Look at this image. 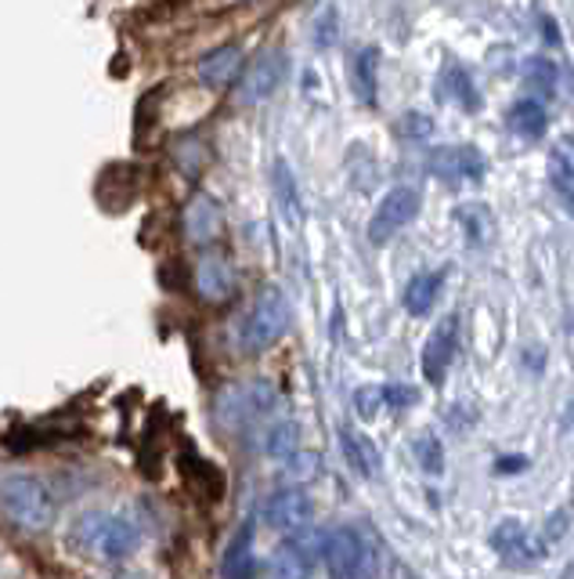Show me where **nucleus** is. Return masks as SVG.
I'll list each match as a JSON object with an SVG mask.
<instances>
[{
    "instance_id": "f257e3e1",
    "label": "nucleus",
    "mask_w": 574,
    "mask_h": 579,
    "mask_svg": "<svg viewBox=\"0 0 574 579\" xmlns=\"http://www.w3.org/2000/svg\"><path fill=\"white\" fill-rule=\"evenodd\" d=\"M0 514H4L19 533L41 536L58 522V503L41 478L8 475L4 482H0Z\"/></svg>"
},
{
    "instance_id": "f03ea898",
    "label": "nucleus",
    "mask_w": 574,
    "mask_h": 579,
    "mask_svg": "<svg viewBox=\"0 0 574 579\" xmlns=\"http://www.w3.org/2000/svg\"><path fill=\"white\" fill-rule=\"evenodd\" d=\"M69 547L80 554V558H94L105 565H116L123 558H131L137 547V528L127 519H116V514H80L77 525L69 533Z\"/></svg>"
},
{
    "instance_id": "7ed1b4c3",
    "label": "nucleus",
    "mask_w": 574,
    "mask_h": 579,
    "mask_svg": "<svg viewBox=\"0 0 574 579\" xmlns=\"http://www.w3.org/2000/svg\"><path fill=\"white\" fill-rule=\"evenodd\" d=\"M290 319H293L290 298H285L279 287H265L257 293L254 308H249L246 319H243V330H239L243 352H249V355L268 352L271 344H279L285 337Z\"/></svg>"
},
{
    "instance_id": "20e7f679",
    "label": "nucleus",
    "mask_w": 574,
    "mask_h": 579,
    "mask_svg": "<svg viewBox=\"0 0 574 579\" xmlns=\"http://www.w3.org/2000/svg\"><path fill=\"white\" fill-rule=\"evenodd\" d=\"M318 558L326 561L333 579H372V572H376V554H372L369 539L351 525L322 533Z\"/></svg>"
},
{
    "instance_id": "39448f33",
    "label": "nucleus",
    "mask_w": 574,
    "mask_h": 579,
    "mask_svg": "<svg viewBox=\"0 0 574 579\" xmlns=\"http://www.w3.org/2000/svg\"><path fill=\"white\" fill-rule=\"evenodd\" d=\"M488 544H492V550L498 554V558H503L506 565H514V569H534V565H542L545 554H549L545 539L539 533H531V528L524 522H517V519L498 522L492 528Z\"/></svg>"
},
{
    "instance_id": "423d86ee",
    "label": "nucleus",
    "mask_w": 574,
    "mask_h": 579,
    "mask_svg": "<svg viewBox=\"0 0 574 579\" xmlns=\"http://www.w3.org/2000/svg\"><path fill=\"white\" fill-rule=\"evenodd\" d=\"M322 554V533H307V528H296L293 539L274 547L271 561H268V579H311Z\"/></svg>"
},
{
    "instance_id": "0eeeda50",
    "label": "nucleus",
    "mask_w": 574,
    "mask_h": 579,
    "mask_svg": "<svg viewBox=\"0 0 574 579\" xmlns=\"http://www.w3.org/2000/svg\"><path fill=\"white\" fill-rule=\"evenodd\" d=\"M419 203H423L419 192L408 189V185H397V189L386 192L380 200V207H376V214H372V221H369V243L372 246L391 243L397 232L408 225V221H416Z\"/></svg>"
},
{
    "instance_id": "6e6552de",
    "label": "nucleus",
    "mask_w": 574,
    "mask_h": 579,
    "mask_svg": "<svg viewBox=\"0 0 574 579\" xmlns=\"http://www.w3.org/2000/svg\"><path fill=\"white\" fill-rule=\"evenodd\" d=\"M239 80V88H235V102L239 105H260V102H268V98L282 88V80H285V55L282 52H265L260 55L254 66H249L243 77H235Z\"/></svg>"
},
{
    "instance_id": "1a4fd4ad",
    "label": "nucleus",
    "mask_w": 574,
    "mask_h": 579,
    "mask_svg": "<svg viewBox=\"0 0 574 579\" xmlns=\"http://www.w3.org/2000/svg\"><path fill=\"white\" fill-rule=\"evenodd\" d=\"M274 405V388L265 385V380H249V385H239L232 391H224L217 402V416L228 427H243L257 416H265Z\"/></svg>"
},
{
    "instance_id": "9d476101",
    "label": "nucleus",
    "mask_w": 574,
    "mask_h": 579,
    "mask_svg": "<svg viewBox=\"0 0 574 579\" xmlns=\"http://www.w3.org/2000/svg\"><path fill=\"white\" fill-rule=\"evenodd\" d=\"M137 192H142V170H137L134 164L105 167L102 178H98V185H94L98 203H102V211H109V214L131 211V203L137 200Z\"/></svg>"
},
{
    "instance_id": "9b49d317",
    "label": "nucleus",
    "mask_w": 574,
    "mask_h": 579,
    "mask_svg": "<svg viewBox=\"0 0 574 579\" xmlns=\"http://www.w3.org/2000/svg\"><path fill=\"white\" fill-rule=\"evenodd\" d=\"M455 352H459V315H444L427 337V348H423V377L430 385H444V374L452 366Z\"/></svg>"
},
{
    "instance_id": "f8f14e48",
    "label": "nucleus",
    "mask_w": 574,
    "mask_h": 579,
    "mask_svg": "<svg viewBox=\"0 0 574 579\" xmlns=\"http://www.w3.org/2000/svg\"><path fill=\"white\" fill-rule=\"evenodd\" d=\"M315 519V503L304 489H279L274 497L265 503V522L279 533H296V528H307Z\"/></svg>"
},
{
    "instance_id": "ddd939ff",
    "label": "nucleus",
    "mask_w": 574,
    "mask_h": 579,
    "mask_svg": "<svg viewBox=\"0 0 574 579\" xmlns=\"http://www.w3.org/2000/svg\"><path fill=\"white\" fill-rule=\"evenodd\" d=\"M195 290L206 304H224L235 293V268L228 261V254L210 250L199 257L195 265Z\"/></svg>"
},
{
    "instance_id": "4468645a",
    "label": "nucleus",
    "mask_w": 574,
    "mask_h": 579,
    "mask_svg": "<svg viewBox=\"0 0 574 579\" xmlns=\"http://www.w3.org/2000/svg\"><path fill=\"white\" fill-rule=\"evenodd\" d=\"M181 229H184V236H189V243H199V246L214 243L221 236V229H224L221 203L214 200V196H206V192L192 196V200L184 203V211H181Z\"/></svg>"
},
{
    "instance_id": "2eb2a0df",
    "label": "nucleus",
    "mask_w": 574,
    "mask_h": 579,
    "mask_svg": "<svg viewBox=\"0 0 574 579\" xmlns=\"http://www.w3.org/2000/svg\"><path fill=\"white\" fill-rule=\"evenodd\" d=\"M257 525L254 522H243L239 533L232 536L228 550L221 558V579H254L257 576Z\"/></svg>"
},
{
    "instance_id": "dca6fc26",
    "label": "nucleus",
    "mask_w": 574,
    "mask_h": 579,
    "mask_svg": "<svg viewBox=\"0 0 574 579\" xmlns=\"http://www.w3.org/2000/svg\"><path fill=\"white\" fill-rule=\"evenodd\" d=\"M430 167H434V175L444 178V181H477V178H484L481 153L463 149V145H455V149H438L430 156Z\"/></svg>"
},
{
    "instance_id": "f3484780",
    "label": "nucleus",
    "mask_w": 574,
    "mask_h": 579,
    "mask_svg": "<svg viewBox=\"0 0 574 579\" xmlns=\"http://www.w3.org/2000/svg\"><path fill=\"white\" fill-rule=\"evenodd\" d=\"M239 66H243V47L224 44L199 62V80L210 83V88H228V83L239 77Z\"/></svg>"
},
{
    "instance_id": "a211bd4d",
    "label": "nucleus",
    "mask_w": 574,
    "mask_h": 579,
    "mask_svg": "<svg viewBox=\"0 0 574 579\" xmlns=\"http://www.w3.org/2000/svg\"><path fill=\"white\" fill-rule=\"evenodd\" d=\"M340 446H344L347 464H351L361 478H376L380 475V449H376V442H372L369 435L344 427L340 431Z\"/></svg>"
},
{
    "instance_id": "6ab92c4d",
    "label": "nucleus",
    "mask_w": 574,
    "mask_h": 579,
    "mask_svg": "<svg viewBox=\"0 0 574 579\" xmlns=\"http://www.w3.org/2000/svg\"><path fill=\"white\" fill-rule=\"evenodd\" d=\"M506 127L517 134V138H542L549 127V113L539 98H520L514 109L506 113Z\"/></svg>"
},
{
    "instance_id": "aec40b11",
    "label": "nucleus",
    "mask_w": 574,
    "mask_h": 579,
    "mask_svg": "<svg viewBox=\"0 0 574 579\" xmlns=\"http://www.w3.org/2000/svg\"><path fill=\"white\" fill-rule=\"evenodd\" d=\"M271 185H274V200H279L285 221H293V225H301V189H296V175L293 167L285 164V159H274L271 167Z\"/></svg>"
},
{
    "instance_id": "412c9836",
    "label": "nucleus",
    "mask_w": 574,
    "mask_h": 579,
    "mask_svg": "<svg viewBox=\"0 0 574 579\" xmlns=\"http://www.w3.org/2000/svg\"><path fill=\"white\" fill-rule=\"evenodd\" d=\"M354 94L361 105L376 102V73H380V52L376 47H361L354 58Z\"/></svg>"
},
{
    "instance_id": "4be33fe9",
    "label": "nucleus",
    "mask_w": 574,
    "mask_h": 579,
    "mask_svg": "<svg viewBox=\"0 0 574 579\" xmlns=\"http://www.w3.org/2000/svg\"><path fill=\"white\" fill-rule=\"evenodd\" d=\"M441 293V272H419L405 287V308L412 315H427Z\"/></svg>"
},
{
    "instance_id": "5701e85b",
    "label": "nucleus",
    "mask_w": 574,
    "mask_h": 579,
    "mask_svg": "<svg viewBox=\"0 0 574 579\" xmlns=\"http://www.w3.org/2000/svg\"><path fill=\"white\" fill-rule=\"evenodd\" d=\"M549 181H553V192L560 196V203L571 207V200H574V167H571L567 145L549 156Z\"/></svg>"
},
{
    "instance_id": "b1692460",
    "label": "nucleus",
    "mask_w": 574,
    "mask_h": 579,
    "mask_svg": "<svg viewBox=\"0 0 574 579\" xmlns=\"http://www.w3.org/2000/svg\"><path fill=\"white\" fill-rule=\"evenodd\" d=\"M301 449V424H293V421H282V424H274L268 431V438H265V453L274 460H285L290 453Z\"/></svg>"
},
{
    "instance_id": "393cba45",
    "label": "nucleus",
    "mask_w": 574,
    "mask_h": 579,
    "mask_svg": "<svg viewBox=\"0 0 574 579\" xmlns=\"http://www.w3.org/2000/svg\"><path fill=\"white\" fill-rule=\"evenodd\" d=\"M524 73H528V83L539 94H545V98H553L556 91H560V69H556V62L553 58H528L524 62Z\"/></svg>"
},
{
    "instance_id": "a878e982",
    "label": "nucleus",
    "mask_w": 574,
    "mask_h": 579,
    "mask_svg": "<svg viewBox=\"0 0 574 579\" xmlns=\"http://www.w3.org/2000/svg\"><path fill=\"white\" fill-rule=\"evenodd\" d=\"M412 453H416V460L427 475L444 471V446H441L438 435H430V431H423V435L412 442Z\"/></svg>"
},
{
    "instance_id": "bb28decb",
    "label": "nucleus",
    "mask_w": 574,
    "mask_h": 579,
    "mask_svg": "<svg viewBox=\"0 0 574 579\" xmlns=\"http://www.w3.org/2000/svg\"><path fill=\"white\" fill-rule=\"evenodd\" d=\"M206 145L199 138H181L173 145V159H178V167H184V175H199L206 167Z\"/></svg>"
},
{
    "instance_id": "cd10ccee",
    "label": "nucleus",
    "mask_w": 574,
    "mask_h": 579,
    "mask_svg": "<svg viewBox=\"0 0 574 579\" xmlns=\"http://www.w3.org/2000/svg\"><path fill=\"white\" fill-rule=\"evenodd\" d=\"M354 410H358L361 421H376L380 410H386V402H383V388H380V385L358 388V391H354Z\"/></svg>"
},
{
    "instance_id": "c85d7f7f",
    "label": "nucleus",
    "mask_w": 574,
    "mask_h": 579,
    "mask_svg": "<svg viewBox=\"0 0 574 579\" xmlns=\"http://www.w3.org/2000/svg\"><path fill=\"white\" fill-rule=\"evenodd\" d=\"M285 460H290V467H285V475L296 478V482H311V478L318 475V464H322L318 453H301V449L290 453Z\"/></svg>"
},
{
    "instance_id": "c756f323",
    "label": "nucleus",
    "mask_w": 574,
    "mask_h": 579,
    "mask_svg": "<svg viewBox=\"0 0 574 579\" xmlns=\"http://www.w3.org/2000/svg\"><path fill=\"white\" fill-rule=\"evenodd\" d=\"M444 88L452 91V94H455V98H459V102H463V105L477 109V102H481V98H477V91H473V83H470V77H466L463 69H452V73H448V83H444Z\"/></svg>"
},
{
    "instance_id": "7c9ffc66",
    "label": "nucleus",
    "mask_w": 574,
    "mask_h": 579,
    "mask_svg": "<svg viewBox=\"0 0 574 579\" xmlns=\"http://www.w3.org/2000/svg\"><path fill=\"white\" fill-rule=\"evenodd\" d=\"M419 399L416 388H405V385H386L383 388V402L391 405V410H405V405H412Z\"/></svg>"
},
{
    "instance_id": "2f4dec72",
    "label": "nucleus",
    "mask_w": 574,
    "mask_h": 579,
    "mask_svg": "<svg viewBox=\"0 0 574 579\" xmlns=\"http://www.w3.org/2000/svg\"><path fill=\"white\" fill-rule=\"evenodd\" d=\"M567 522H571V511L560 508L556 514H549V519H545V528H542L539 536L545 539V544H556V539L567 533Z\"/></svg>"
},
{
    "instance_id": "473e14b6",
    "label": "nucleus",
    "mask_w": 574,
    "mask_h": 579,
    "mask_svg": "<svg viewBox=\"0 0 574 579\" xmlns=\"http://www.w3.org/2000/svg\"><path fill=\"white\" fill-rule=\"evenodd\" d=\"M340 15H336V8H329L326 15L318 19V26H315V41L322 44V47H329L333 41H336V33H340V22H336Z\"/></svg>"
},
{
    "instance_id": "72a5a7b5",
    "label": "nucleus",
    "mask_w": 574,
    "mask_h": 579,
    "mask_svg": "<svg viewBox=\"0 0 574 579\" xmlns=\"http://www.w3.org/2000/svg\"><path fill=\"white\" fill-rule=\"evenodd\" d=\"M528 457H520V453H514V457H498L495 460V475H520V471H528Z\"/></svg>"
},
{
    "instance_id": "f704fd0d",
    "label": "nucleus",
    "mask_w": 574,
    "mask_h": 579,
    "mask_svg": "<svg viewBox=\"0 0 574 579\" xmlns=\"http://www.w3.org/2000/svg\"><path fill=\"white\" fill-rule=\"evenodd\" d=\"M542 36H545V44H560V33L553 26V19H542Z\"/></svg>"
},
{
    "instance_id": "c9c22d12",
    "label": "nucleus",
    "mask_w": 574,
    "mask_h": 579,
    "mask_svg": "<svg viewBox=\"0 0 574 579\" xmlns=\"http://www.w3.org/2000/svg\"><path fill=\"white\" fill-rule=\"evenodd\" d=\"M394 579H419L412 569H405V565H394Z\"/></svg>"
}]
</instances>
